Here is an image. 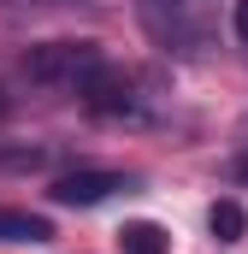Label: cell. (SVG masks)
<instances>
[{"instance_id":"obj_1","label":"cell","mask_w":248,"mask_h":254,"mask_svg":"<svg viewBox=\"0 0 248 254\" xmlns=\"http://www.w3.org/2000/svg\"><path fill=\"white\" fill-rule=\"evenodd\" d=\"M107 48L101 42H36L24 54V77L42 83V89H65V95H83L101 71H107Z\"/></svg>"},{"instance_id":"obj_2","label":"cell","mask_w":248,"mask_h":254,"mask_svg":"<svg viewBox=\"0 0 248 254\" xmlns=\"http://www.w3.org/2000/svg\"><path fill=\"white\" fill-rule=\"evenodd\" d=\"M83 101H89V113H101V119H119V125H154L166 95H160V83H154L148 71L107 65V71L83 89Z\"/></svg>"},{"instance_id":"obj_3","label":"cell","mask_w":248,"mask_h":254,"mask_svg":"<svg viewBox=\"0 0 248 254\" xmlns=\"http://www.w3.org/2000/svg\"><path fill=\"white\" fill-rule=\"evenodd\" d=\"M130 195L136 190V178H130V172H65L60 184H54V201H60V207H101V201H107V195Z\"/></svg>"},{"instance_id":"obj_4","label":"cell","mask_w":248,"mask_h":254,"mask_svg":"<svg viewBox=\"0 0 248 254\" xmlns=\"http://www.w3.org/2000/svg\"><path fill=\"white\" fill-rule=\"evenodd\" d=\"M54 225L42 213H24V207H0V243H48Z\"/></svg>"},{"instance_id":"obj_5","label":"cell","mask_w":248,"mask_h":254,"mask_svg":"<svg viewBox=\"0 0 248 254\" xmlns=\"http://www.w3.org/2000/svg\"><path fill=\"white\" fill-rule=\"evenodd\" d=\"M119 249H124V254H166V249H172V237H166L154 219H130V225L119 231Z\"/></svg>"},{"instance_id":"obj_6","label":"cell","mask_w":248,"mask_h":254,"mask_svg":"<svg viewBox=\"0 0 248 254\" xmlns=\"http://www.w3.org/2000/svg\"><path fill=\"white\" fill-rule=\"evenodd\" d=\"M207 225H213V237H219V243H243V231H248V213L237 207V201H213Z\"/></svg>"},{"instance_id":"obj_7","label":"cell","mask_w":248,"mask_h":254,"mask_svg":"<svg viewBox=\"0 0 248 254\" xmlns=\"http://www.w3.org/2000/svg\"><path fill=\"white\" fill-rule=\"evenodd\" d=\"M237 36H243V42H248V0H243V6H237Z\"/></svg>"},{"instance_id":"obj_8","label":"cell","mask_w":248,"mask_h":254,"mask_svg":"<svg viewBox=\"0 0 248 254\" xmlns=\"http://www.w3.org/2000/svg\"><path fill=\"white\" fill-rule=\"evenodd\" d=\"M237 172H248V148H243V154H237Z\"/></svg>"},{"instance_id":"obj_9","label":"cell","mask_w":248,"mask_h":254,"mask_svg":"<svg viewBox=\"0 0 248 254\" xmlns=\"http://www.w3.org/2000/svg\"><path fill=\"white\" fill-rule=\"evenodd\" d=\"M0 119H6V95H0Z\"/></svg>"}]
</instances>
